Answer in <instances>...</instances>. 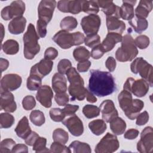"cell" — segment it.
<instances>
[{
  "label": "cell",
  "instance_id": "1",
  "mask_svg": "<svg viewBox=\"0 0 153 153\" xmlns=\"http://www.w3.org/2000/svg\"><path fill=\"white\" fill-rule=\"evenodd\" d=\"M88 89L93 94L105 97L117 90L116 84L110 72L92 69L90 72Z\"/></svg>",
  "mask_w": 153,
  "mask_h": 153
},
{
  "label": "cell",
  "instance_id": "2",
  "mask_svg": "<svg viewBox=\"0 0 153 153\" xmlns=\"http://www.w3.org/2000/svg\"><path fill=\"white\" fill-rule=\"evenodd\" d=\"M66 75L70 82L68 91L71 96V100H83L85 98L87 91L88 90L84 87L83 78L74 67L70 68Z\"/></svg>",
  "mask_w": 153,
  "mask_h": 153
},
{
  "label": "cell",
  "instance_id": "3",
  "mask_svg": "<svg viewBox=\"0 0 153 153\" xmlns=\"http://www.w3.org/2000/svg\"><path fill=\"white\" fill-rule=\"evenodd\" d=\"M39 36L32 23H29L26 32L23 35L24 56L26 59L31 60L34 58L40 51V45L38 42Z\"/></svg>",
  "mask_w": 153,
  "mask_h": 153
},
{
  "label": "cell",
  "instance_id": "4",
  "mask_svg": "<svg viewBox=\"0 0 153 153\" xmlns=\"http://www.w3.org/2000/svg\"><path fill=\"white\" fill-rule=\"evenodd\" d=\"M84 35L80 32L69 33L63 30L59 31L53 37V40L63 49L79 45L84 42Z\"/></svg>",
  "mask_w": 153,
  "mask_h": 153
},
{
  "label": "cell",
  "instance_id": "5",
  "mask_svg": "<svg viewBox=\"0 0 153 153\" xmlns=\"http://www.w3.org/2000/svg\"><path fill=\"white\" fill-rule=\"evenodd\" d=\"M137 54L138 50L133 37L130 34H126L123 36L121 46L115 52L117 60L121 62L131 61Z\"/></svg>",
  "mask_w": 153,
  "mask_h": 153
},
{
  "label": "cell",
  "instance_id": "6",
  "mask_svg": "<svg viewBox=\"0 0 153 153\" xmlns=\"http://www.w3.org/2000/svg\"><path fill=\"white\" fill-rule=\"evenodd\" d=\"M130 69L133 74H139L140 76L146 81L150 87L153 85L152 66L148 63L142 57L136 58L130 65Z\"/></svg>",
  "mask_w": 153,
  "mask_h": 153
},
{
  "label": "cell",
  "instance_id": "7",
  "mask_svg": "<svg viewBox=\"0 0 153 153\" xmlns=\"http://www.w3.org/2000/svg\"><path fill=\"white\" fill-rule=\"evenodd\" d=\"M149 87L148 82L143 79L135 80L133 78H128L124 84L123 88L137 97H142L146 94Z\"/></svg>",
  "mask_w": 153,
  "mask_h": 153
},
{
  "label": "cell",
  "instance_id": "8",
  "mask_svg": "<svg viewBox=\"0 0 153 153\" xmlns=\"http://www.w3.org/2000/svg\"><path fill=\"white\" fill-rule=\"evenodd\" d=\"M120 147L119 141L115 135L107 133L95 147L96 153H112Z\"/></svg>",
  "mask_w": 153,
  "mask_h": 153
},
{
  "label": "cell",
  "instance_id": "9",
  "mask_svg": "<svg viewBox=\"0 0 153 153\" xmlns=\"http://www.w3.org/2000/svg\"><path fill=\"white\" fill-rule=\"evenodd\" d=\"M25 11V4L22 1H14L1 11L2 18L5 20L22 17Z\"/></svg>",
  "mask_w": 153,
  "mask_h": 153
},
{
  "label": "cell",
  "instance_id": "10",
  "mask_svg": "<svg viewBox=\"0 0 153 153\" xmlns=\"http://www.w3.org/2000/svg\"><path fill=\"white\" fill-rule=\"evenodd\" d=\"M153 149V128L145 127L140 134V139L137 143V149L140 153H149Z\"/></svg>",
  "mask_w": 153,
  "mask_h": 153
},
{
  "label": "cell",
  "instance_id": "11",
  "mask_svg": "<svg viewBox=\"0 0 153 153\" xmlns=\"http://www.w3.org/2000/svg\"><path fill=\"white\" fill-rule=\"evenodd\" d=\"M101 25V19L97 14H89L84 17L81 21V26L87 35L97 34Z\"/></svg>",
  "mask_w": 153,
  "mask_h": 153
},
{
  "label": "cell",
  "instance_id": "12",
  "mask_svg": "<svg viewBox=\"0 0 153 153\" xmlns=\"http://www.w3.org/2000/svg\"><path fill=\"white\" fill-rule=\"evenodd\" d=\"M56 1L54 0H42L38 7V18L47 24L51 21L56 6Z\"/></svg>",
  "mask_w": 153,
  "mask_h": 153
},
{
  "label": "cell",
  "instance_id": "13",
  "mask_svg": "<svg viewBox=\"0 0 153 153\" xmlns=\"http://www.w3.org/2000/svg\"><path fill=\"white\" fill-rule=\"evenodd\" d=\"M62 122L74 136H79L84 132L82 122L75 114L68 116V117L64 119Z\"/></svg>",
  "mask_w": 153,
  "mask_h": 153
},
{
  "label": "cell",
  "instance_id": "14",
  "mask_svg": "<svg viewBox=\"0 0 153 153\" xmlns=\"http://www.w3.org/2000/svg\"><path fill=\"white\" fill-rule=\"evenodd\" d=\"M21 76L16 74L5 75L1 80V91H13L19 88L22 84Z\"/></svg>",
  "mask_w": 153,
  "mask_h": 153
},
{
  "label": "cell",
  "instance_id": "15",
  "mask_svg": "<svg viewBox=\"0 0 153 153\" xmlns=\"http://www.w3.org/2000/svg\"><path fill=\"white\" fill-rule=\"evenodd\" d=\"M99 109L102 113L103 120L107 123H109L118 115L114 102L109 99L102 102L99 106Z\"/></svg>",
  "mask_w": 153,
  "mask_h": 153
},
{
  "label": "cell",
  "instance_id": "16",
  "mask_svg": "<svg viewBox=\"0 0 153 153\" xmlns=\"http://www.w3.org/2000/svg\"><path fill=\"white\" fill-rule=\"evenodd\" d=\"M53 92L49 85H41L37 91L36 94V100L45 108H48L51 106Z\"/></svg>",
  "mask_w": 153,
  "mask_h": 153
},
{
  "label": "cell",
  "instance_id": "17",
  "mask_svg": "<svg viewBox=\"0 0 153 153\" xmlns=\"http://www.w3.org/2000/svg\"><path fill=\"white\" fill-rule=\"evenodd\" d=\"M57 8L63 13H70L77 14L82 11V0H62L57 2Z\"/></svg>",
  "mask_w": 153,
  "mask_h": 153
},
{
  "label": "cell",
  "instance_id": "18",
  "mask_svg": "<svg viewBox=\"0 0 153 153\" xmlns=\"http://www.w3.org/2000/svg\"><path fill=\"white\" fill-rule=\"evenodd\" d=\"M53 66V62L51 60L45 59H42L40 62L33 66L30 69V74L36 75L41 78L50 73Z\"/></svg>",
  "mask_w": 153,
  "mask_h": 153
},
{
  "label": "cell",
  "instance_id": "19",
  "mask_svg": "<svg viewBox=\"0 0 153 153\" xmlns=\"http://www.w3.org/2000/svg\"><path fill=\"white\" fill-rule=\"evenodd\" d=\"M0 109L7 112H14L17 109L14 97L10 91H1Z\"/></svg>",
  "mask_w": 153,
  "mask_h": 153
},
{
  "label": "cell",
  "instance_id": "20",
  "mask_svg": "<svg viewBox=\"0 0 153 153\" xmlns=\"http://www.w3.org/2000/svg\"><path fill=\"white\" fill-rule=\"evenodd\" d=\"M98 6L105 14L106 17L121 18L120 7L116 5L112 1H97Z\"/></svg>",
  "mask_w": 153,
  "mask_h": 153
},
{
  "label": "cell",
  "instance_id": "21",
  "mask_svg": "<svg viewBox=\"0 0 153 153\" xmlns=\"http://www.w3.org/2000/svg\"><path fill=\"white\" fill-rule=\"evenodd\" d=\"M118 100L120 108L126 115L130 111L133 105V99L131 93L123 90L118 94Z\"/></svg>",
  "mask_w": 153,
  "mask_h": 153
},
{
  "label": "cell",
  "instance_id": "22",
  "mask_svg": "<svg viewBox=\"0 0 153 153\" xmlns=\"http://www.w3.org/2000/svg\"><path fill=\"white\" fill-rule=\"evenodd\" d=\"M122 40L123 36L121 34L114 32H108L106 38L101 44V45L105 52L106 53L112 50L116 44L121 42Z\"/></svg>",
  "mask_w": 153,
  "mask_h": 153
},
{
  "label": "cell",
  "instance_id": "23",
  "mask_svg": "<svg viewBox=\"0 0 153 153\" xmlns=\"http://www.w3.org/2000/svg\"><path fill=\"white\" fill-rule=\"evenodd\" d=\"M53 90L56 93H64L67 91V81L66 78L63 74L56 73L53 78L51 82Z\"/></svg>",
  "mask_w": 153,
  "mask_h": 153
},
{
  "label": "cell",
  "instance_id": "24",
  "mask_svg": "<svg viewBox=\"0 0 153 153\" xmlns=\"http://www.w3.org/2000/svg\"><path fill=\"white\" fill-rule=\"evenodd\" d=\"M26 24V19L22 16L14 18L8 25V31L13 35H19L24 32Z\"/></svg>",
  "mask_w": 153,
  "mask_h": 153
},
{
  "label": "cell",
  "instance_id": "25",
  "mask_svg": "<svg viewBox=\"0 0 153 153\" xmlns=\"http://www.w3.org/2000/svg\"><path fill=\"white\" fill-rule=\"evenodd\" d=\"M106 26L108 32H114L121 34L126 28L125 23L115 17H106Z\"/></svg>",
  "mask_w": 153,
  "mask_h": 153
},
{
  "label": "cell",
  "instance_id": "26",
  "mask_svg": "<svg viewBox=\"0 0 153 153\" xmlns=\"http://www.w3.org/2000/svg\"><path fill=\"white\" fill-rule=\"evenodd\" d=\"M152 9V1L141 0L135 9L136 18L146 19Z\"/></svg>",
  "mask_w": 153,
  "mask_h": 153
},
{
  "label": "cell",
  "instance_id": "27",
  "mask_svg": "<svg viewBox=\"0 0 153 153\" xmlns=\"http://www.w3.org/2000/svg\"><path fill=\"white\" fill-rule=\"evenodd\" d=\"M136 1H123L120 7L121 18L126 20H130L134 18V5Z\"/></svg>",
  "mask_w": 153,
  "mask_h": 153
},
{
  "label": "cell",
  "instance_id": "28",
  "mask_svg": "<svg viewBox=\"0 0 153 153\" xmlns=\"http://www.w3.org/2000/svg\"><path fill=\"white\" fill-rule=\"evenodd\" d=\"M32 130L29 124V121L26 116H24L18 123L15 132L17 136L25 139L31 133Z\"/></svg>",
  "mask_w": 153,
  "mask_h": 153
},
{
  "label": "cell",
  "instance_id": "29",
  "mask_svg": "<svg viewBox=\"0 0 153 153\" xmlns=\"http://www.w3.org/2000/svg\"><path fill=\"white\" fill-rule=\"evenodd\" d=\"M110 123V128L111 131L117 135L123 134L126 128V123L121 118L117 117L114 118Z\"/></svg>",
  "mask_w": 153,
  "mask_h": 153
},
{
  "label": "cell",
  "instance_id": "30",
  "mask_svg": "<svg viewBox=\"0 0 153 153\" xmlns=\"http://www.w3.org/2000/svg\"><path fill=\"white\" fill-rule=\"evenodd\" d=\"M106 124L103 120L97 119L91 121L88 124V127L91 131L96 136L103 134L106 130Z\"/></svg>",
  "mask_w": 153,
  "mask_h": 153
},
{
  "label": "cell",
  "instance_id": "31",
  "mask_svg": "<svg viewBox=\"0 0 153 153\" xmlns=\"http://www.w3.org/2000/svg\"><path fill=\"white\" fill-rule=\"evenodd\" d=\"M71 152L74 153H90L91 152L90 145L85 142L78 140L73 141L69 146Z\"/></svg>",
  "mask_w": 153,
  "mask_h": 153
},
{
  "label": "cell",
  "instance_id": "32",
  "mask_svg": "<svg viewBox=\"0 0 153 153\" xmlns=\"http://www.w3.org/2000/svg\"><path fill=\"white\" fill-rule=\"evenodd\" d=\"M128 23L133 30L138 33H141L145 30L148 26V22L146 19H132L128 21Z\"/></svg>",
  "mask_w": 153,
  "mask_h": 153
},
{
  "label": "cell",
  "instance_id": "33",
  "mask_svg": "<svg viewBox=\"0 0 153 153\" xmlns=\"http://www.w3.org/2000/svg\"><path fill=\"white\" fill-rule=\"evenodd\" d=\"M2 49L6 54L14 55L18 53L19 45L16 40L8 39L2 45Z\"/></svg>",
  "mask_w": 153,
  "mask_h": 153
},
{
  "label": "cell",
  "instance_id": "34",
  "mask_svg": "<svg viewBox=\"0 0 153 153\" xmlns=\"http://www.w3.org/2000/svg\"><path fill=\"white\" fill-rule=\"evenodd\" d=\"M143 106L144 103L142 100L137 99H134L133 107L131 108L130 111L127 114H126V117L131 120H134L139 114L140 112L143 109Z\"/></svg>",
  "mask_w": 153,
  "mask_h": 153
},
{
  "label": "cell",
  "instance_id": "35",
  "mask_svg": "<svg viewBox=\"0 0 153 153\" xmlns=\"http://www.w3.org/2000/svg\"><path fill=\"white\" fill-rule=\"evenodd\" d=\"M78 22L76 19L72 16H67L63 18L60 23L62 30L69 32L72 31L76 27Z\"/></svg>",
  "mask_w": 153,
  "mask_h": 153
},
{
  "label": "cell",
  "instance_id": "36",
  "mask_svg": "<svg viewBox=\"0 0 153 153\" xmlns=\"http://www.w3.org/2000/svg\"><path fill=\"white\" fill-rule=\"evenodd\" d=\"M82 11L89 14H96L99 11L97 1L82 0Z\"/></svg>",
  "mask_w": 153,
  "mask_h": 153
},
{
  "label": "cell",
  "instance_id": "37",
  "mask_svg": "<svg viewBox=\"0 0 153 153\" xmlns=\"http://www.w3.org/2000/svg\"><path fill=\"white\" fill-rule=\"evenodd\" d=\"M73 56L75 60L78 62L84 61L90 58V53L84 47L80 46L74 49L73 51Z\"/></svg>",
  "mask_w": 153,
  "mask_h": 153
},
{
  "label": "cell",
  "instance_id": "38",
  "mask_svg": "<svg viewBox=\"0 0 153 153\" xmlns=\"http://www.w3.org/2000/svg\"><path fill=\"white\" fill-rule=\"evenodd\" d=\"M42 84V78L36 75L30 74L27 79L26 85L27 89L31 91L38 90Z\"/></svg>",
  "mask_w": 153,
  "mask_h": 153
},
{
  "label": "cell",
  "instance_id": "39",
  "mask_svg": "<svg viewBox=\"0 0 153 153\" xmlns=\"http://www.w3.org/2000/svg\"><path fill=\"white\" fill-rule=\"evenodd\" d=\"M30 121L36 126H41L44 124L45 118L44 113L39 110L32 111L29 116Z\"/></svg>",
  "mask_w": 153,
  "mask_h": 153
},
{
  "label": "cell",
  "instance_id": "40",
  "mask_svg": "<svg viewBox=\"0 0 153 153\" xmlns=\"http://www.w3.org/2000/svg\"><path fill=\"white\" fill-rule=\"evenodd\" d=\"M69 135L67 131L61 128L55 129L53 132V139L54 142H57L65 144L68 141Z\"/></svg>",
  "mask_w": 153,
  "mask_h": 153
},
{
  "label": "cell",
  "instance_id": "41",
  "mask_svg": "<svg viewBox=\"0 0 153 153\" xmlns=\"http://www.w3.org/2000/svg\"><path fill=\"white\" fill-rule=\"evenodd\" d=\"M82 113L86 118H93L99 115L100 109L95 105H86L82 108Z\"/></svg>",
  "mask_w": 153,
  "mask_h": 153
},
{
  "label": "cell",
  "instance_id": "42",
  "mask_svg": "<svg viewBox=\"0 0 153 153\" xmlns=\"http://www.w3.org/2000/svg\"><path fill=\"white\" fill-rule=\"evenodd\" d=\"M14 123V117L8 113H1L0 115V127L8 128L11 127Z\"/></svg>",
  "mask_w": 153,
  "mask_h": 153
},
{
  "label": "cell",
  "instance_id": "43",
  "mask_svg": "<svg viewBox=\"0 0 153 153\" xmlns=\"http://www.w3.org/2000/svg\"><path fill=\"white\" fill-rule=\"evenodd\" d=\"M47 139L43 137H39L35 142L33 145V151L36 152H50L48 148H46Z\"/></svg>",
  "mask_w": 153,
  "mask_h": 153
},
{
  "label": "cell",
  "instance_id": "44",
  "mask_svg": "<svg viewBox=\"0 0 153 153\" xmlns=\"http://www.w3.org/2000/svg\"><path fill=\"white\" fill-rule=\"evenodd\" d=\"M16 142L12 139L7 138L1 141L0 144V153L11 152Z\"/></svg>",
  "mask_w": 153,
  "mask_h": 153
},
{
  "label": "cell",
  "instance_id": "45",
  "mask_svg": "<svg viewBox=\"0 0 153 153\" xmlns=\"http://www.w3.org/2000/svg\"><path fill=\"white\" fill-rule=\"evenodd\" d=\"M49 114L51 120L55 122L62 121L66 117L63 109L57 108H52L50 109Z\"/></svg>",
  "mask_w": 153,
  "mask_h": 153
},
{
  "label": "cell",
  "instance_id": "46",
  "mask_svg": "<svg viewBox=\"0 0 153 153\" xmlns=\"http://www.w3.org/2000/svg\"><path fill=\"white\" fill-rule=\"evenodd\" d=\"M50 151L51 152H63V153H71V151L69 148L65 145V144L54 142L50 146Z\"/></svg>",
  "mask_w": 153,
  "mask_h": 153
},
{
  "label": "cell",
  "instance_id": "47",
  "mask_svg": "<svg viewBox=\"0 0 153 153\" xmlns=\"http://www.w3.org/2000/svg\"><path fill=\"white\" fill-rule=\"evenodd\" d=\"M84 43L85 45L88 47L93 48L94 47L100 44V38L99 35L93 34L90 35H87L84 39Z\"/></svg>",
  "mask_w": 153,
  "mask_h": 153
},
{
  "label": "cell",
  "instance_id": "48",
  "mask_svg": "<svg viewBox=\"0 0 153 153\" xmlns=\"http://www.w3.org/2000/svg\"><path fill=\"white\" fill-rule=\"evenodd\" d=\"M136 46L140 49H145L149 45V38L145 35L137 36L134 40Z\"/></svg>",
  "mask_w": 153,
  "mask_h": 153
},
{
  "label": "cell",
  "instance_id": "49",
  "mask_svg": "<svg viewBox=\"0 0 153 153\" xmlns=\"http://www.w3.org/2000/svg\"><path fill=\"white\" fill-rule=\"evenodd\" d=\"M72 67V63L70 60L68 59H63L59 61L57 65V71L59 73L63 75L66 74L69 69Z\"/></svg>",
  "mask_w": 153,
  "mask_h": 153
},
{
  "label": "cell",
  "instance_id": "50",
  "mask_svg": "<svg viewBox=\"0 0 153 153\" xmlns=\"http://www.w3.org/2000/svg\"><path fill=\"white\" fill-rule=\"evenodd\" d=\"M36 105V101L33 96L28 95L25 96L22 100V106L23 108L26 110H31L35 108Z\"/></svg>",
  "mask_w": 153,
  "mask_h": 153
},
{
  "label": "cell",
  "instance_id": "51",
  "mask_svg": "<svg viewBox=\"0 0 153 153\" xmlns=\"http://www.w3.org/2000/svg\"><path fill=\"white\" fill-rule=\"evenodd\" d=\"M47 23L43 20L38 19L36 22V30L39 37L44 38L47 35Z\"/></svg>",
  "mask_w": 153,
  "mask_h": 153
},
{
  "label": "cell",
  "instance_id": "52",
  "mask_svg": "<svg viewBox=\"0 0 153 153\" xmlns=\"http://www.w3.org/2000/svg\"><path fill=\"white\" fill-rule=\"evenodd\" d=\"M54 99L56 103L59 106H65L69 102V96L66 93H56Z\"/></svg>",
  "mask_w": 153,
  "mask_h": 153
},
{
  "label": "cell",
  "instance_id": "53",
  "mask_svg": "<svg viewBox=\"0 0 153 153\" xmlns=\"http://www.w3.org/2000/svg\"><path fill=\"white\" fill-rule=\"evenodd\" d=\"M105 53L104 50L103 49L101 44H99L93 48H92L90 56L94 59H99L101 58L103 54Z\"/></svg>",
  "mask_w": 153,
  "mask_h": 153
},
{
  "label": "cell",
  "instance_id": "54",
  "mask_svg": "<svg viewBox=\"0 0 153 153\" xmlns=\"http://www.w3.org/2000/svg\"><path fill=\"white\" fill-rule=\"evenodd\" d=\"M58 56L57 50L54 47H48L44 53V59L49 60L55 59Z\"/></svg>",
  "mask_w": 153,
  "mask_h": 153
},
{
  "label": "cell",
  "instance_id": "55",
  "mask_svg": "<svg viewBox=\"0 0 153 153\" xmlns=\"http://www.w3.org/2000/svg\"><path fill=\"white\" fill-rule=\"evenodd\" d=\"M79 106L76 105H71L66 104L63 109V111L65 116L68 117L72 115L75 114V113L78 110Z\"/></svg>",
  "mask_w": 153,
  "mask_h": 153
},
{
  "label": "cell",
  "instance_id": "56",
  "mask_svg": "<svg viewBox=\"0 0 153 153\" xmlns=\"http://www.w3.org/2000/svg\"><path fill=\"white\" fill-rule=\"evenodd\" d=\"M149 121V114L147 111H143L136 117V123L137 126H143Z\"/></svg>",
  "mask_w": 153,
  "mask_h": 153
},
{
  "label": "cell",
  "instance_id": "57",
  "mask_svg": "<svg viewBox=\"0 0 153 153\" xmlns=\"http://www.w3.org/2000/svg\"><path fill=\"white\" fill-rule=\"evenodd\" d=\"M90 66L91 62L88 60L79 62L77 64V70L79 72H85L88 70Z\"/></svg>",
  "mask_w": 153,
  "mask_h": 153
},
{
  "label": "cell",
  "instance_id": "58",
  "mask_svg": "<svg viewBox=\"0 0 153 153\" xmlns=\"http://www.w3.org/2000/svg\"><path fill=\"white\" fill-rule=\"evenodd\" d=\"M39 137L38 134H37L35 131H32L29 135L25 139V143L29 146H33L35 142Z\"/></svg>",
  "mask_w": 153,
  "mask_h": 153
},
{
  "label": "cell",
  "instance_id": "59",
  "mask_svg": "<svg viewBox=\"0 0 153 153\" xmlns=\"http://www.w3.org/2000/svg\"><path fill=\"white\" fill-rule=\"evenodd\" d=\"M139 134V131L134 128H130L128 130L126 133H124V138L129 140H132L136 139Z\"/></svg>",
  "mask_w": 153,
  "mask_h": 153
},
{
  "label": "cell",
  "instance_id": "60",
  "mask_svg": "<svg viewBox=\"0 0 153 153\" xmlns=\"http://www.w3.org/2000/svg\"><path fill=\"white\" fill-rule=\"evenodd\" d=\"M105 66L109 72H113L116 68V61L113 57H109L106 62Z\"/></svg>",
  "mask_w": 153,
  "mask_h": 153
},
{
  "label": "cell",
  "instance_id": "61",
  "mask_svg": "<svg viewBox=\"0 0 153 153\" xmlns=\"http://www.w3.org/2000/svg\"><path fill=\"white\" fill-rule=\"evenodd\" d=\"M11 152H28L27 146L24 144H17L13 147Z\"/></svg>",
  "mask_w": 153,
  "mask_h": 153
},
{
  "label": "cell",
  "instance_id": "62",
  "mask_svg": "<svg viewBox=\"0 0 153 153\" xmlns=\"http://www.w3.org/2000/svg\"><path fill=\"white\" fill-rule=\"evenodd\" d=\"M8 66H9V62L8 60L3 58L0 59V67H1V72L5 71L8 68Z\"/></svg>",
  "mask_w": 153,
  "mask_h": 153
},
{
  "label": "cell",
  "instance_id": "63",
  "mask_svg": "<svg viewBox=\"0 0 153 153\" xmlns=\"http://www.w3.org/2000/svg\"><path fill=\"white\" fill-rule=\"evenodd\" d=\"M85 97L87 99V100L90 103H95L97 102V98L93 95L91 92H90L88 90L87 91Z\"/></svg>",
  "mask_w": 153,
  "mask_h": 153
},
{
  "label": "cell",
  "instance_id": "64",
  "mask_svg": "<svg viewBox=\"0 0 153 153\" xmlns=\"http://www.w3.org/2000/svg\"><path fill=\"white\" fill-rule=\"evenodd\" d=\"M1 41L3 40L4 38V33H5V31H4V26L2 25V23H1Z\"/></svg>",
  "mask_w": 153,
  "mask_h": 153
}]
</instances>
